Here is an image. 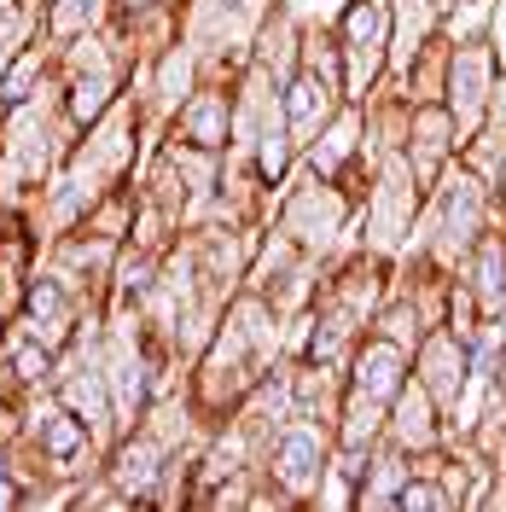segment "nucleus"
I'll list each match as a JSON object with an SVG mask.
<instances>
[{"label": "nucleus", "instance_id": "1", "mask_svg": "<svg viewBox=\"0 0 506 512\" xmlns=\"http://www.w3.org/2000/svg\"><path fill=\"white\" fill-rule=\"evenodd\" d=\"M379 47H384V0H355V12H349V64H355V82L373 76Z\"/></svg>", "mask_w": 506, "mask_h": 512}, {"label": "nucleus", "instance_id": "2", "mask_svg": "<svg viewBox=\"0 0 506 512\" xmlns=\"http://www.w3.org/2000/svg\"><path fill=\"white\" fill-rule=\"evenodd\" d=\"M454 94H460V105H454V111H460V123H477V105H483V59H477V53H466V59H460V70H454Z\"/></svg>", "mask_w": 506, "mask_h": 512}]
</instances>
